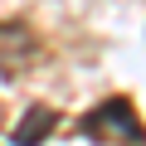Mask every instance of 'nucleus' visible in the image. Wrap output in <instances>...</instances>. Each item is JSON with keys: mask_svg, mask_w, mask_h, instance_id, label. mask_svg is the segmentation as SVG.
I'll list each match as a JSON object with an SVG mask.
<instances>
[{"mask_svg": "<svg viewBox=\"0 0 146 146\" xmlns=\"http://www.w3.org/2000/svg\"><path fill=\"white\" fill-rule=\"evenodd\" d=\"M54 127H58V112L39 102V107H29V112L20 117V127H15L10 141H15V146H39L44 136H54Z\"/></svg>", "mask_w": 146, "mask_h": 146, "instance_id": "obj_3", "label": "nucleus"}, {"mask_svg": "<svg viewBox=\"0 0 146 146\" xmlns=\"http://www.w3.org/2000/svg\"><path fill=\"white\" fill-rule=\"evenodd\" d=\"M78 131L88 141H107V146H146V122L136 117V102L122 98V93L107 98V102H98L78 122Z\"/></svg>", "mask_w": 146, "mask_h": 146, "instance_id": "obj_1", "label": "nucleus"}, {"mask_svg": "<svg viewBox=\"0 0 146 146\" xmlns=\"http://www.w3.org/2000/svg\"><path fill=\"white\" fill-rule=\"evenodd\" d=\"M39 58V39L25 20H0V78L15 83L20 73Z\"/></svg>", "mask_w": 146, "mask_h": 146, "instance_id": "obj_2", "label": "nucleus"}]
</instances>
